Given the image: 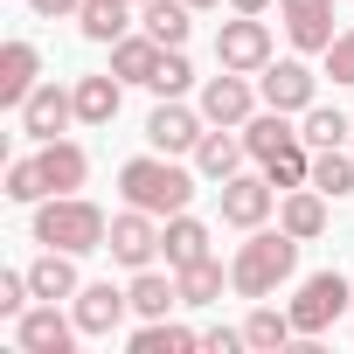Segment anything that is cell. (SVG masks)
<instances>
[{"mask_svg":"<svg viewBox=\"0 0 354 354\" xmlns=\"http://www.w3.org/2000/svg\"><path fill=\"white\" fill-rule=\"evenodd\" d=\"M188 84H195V63H188V56H181V49H167V56H160V70H153V84H146V91H153V97H181V91H188Z\"/></svg>","mask_w":354,"mask_h":354,"instance_id":"d6a6232c","label":"cell"},{"mask_svg":"<svg viewBox=\"0 0 354 354\" xmlns=\"http://www.w3.org/2000/svg\"><path fill=\"white\" fill-rule=\"evenodd\" d=\"M125 292H132V313H139V319H167L174 306H181V278H167V271H153V264L132 271Z\"/></svg>","mask_w":354,"mask_h":354,"instance_id":"44dd1931","label":"cell"},{"mask_svg":"<svg viewBox=\"0 0 354 354\" xmlns=\"http://www.w3.org/2000/svg\"><path fill=\"white\" fill-rule=\"evenodd\" d=\"M202 347H209V354H236V347H250V340H243V326H209Z\"/></svg>","mask_w":354,"mask_h":354,"instance_id":"d590c367","label":"cell"},{"mask_svg":"<svg viewBox=\"0 0 354 354\" xmlns=\"http://www.w3.org/2000/svg\"><path fill=\"white\" fill-rule=\"evenodd\" d=\"M77 333H84V326H77V313L63 319V313H56V299H42V306H28V313L15 319V347H21V354H70V347H77Z\"/></svg>","mask_w":354,"mask_h":354,"instance_id":"52a82bcc","label":"cell"},{"mask_svg":"<svg viewBox=\"0 0 354 354\" xmlns=\"http://www.w3.org/2000/svg\"><path fill=\"white\" fill-rule=\"evenodd\" d=\"M347 132H354V125H347V111H333V104H313L306 125H299V139H306L313 153H319V146H340Z\"/></svg>","mask_w":354,"mask_h":354,"instance_id":"1f68e13d","label":"cell"},{"mask_svg":"<svg viewBox=\"0 0 354 354\" xmlns=\"http://www.w3.org/2000/svg\"><path fill=\"white\" fill-rule=\"evenodd\" d=\"M35 167H42V188H49V195H77V188L91 181V153H84L77 139H42Z\"/></svg>","mask_w":354,"mask_h":354,"instance_id":"5bb4252c","label":"cell"},{"mask_svg":"<svg viewBox=\"0 0 354 354\" xmlns=\"http://www.w3.org/2000/svg\"><path fill=\"white\" fill-rule=\"evenodd\" d=\"M28 285H35V299H77V292H84L70 250H42V257L28 264Z\"/></svg>","mask_w":354,"mask_h":354,"instance_id":"603a6c76","label":"cell"},{"mask_svg":"<svg viewBox=\"0 0 354 354\" xmlns=\"http://www.w3.org/2000/svg\"><path fill=\"white\" fill-rule=\"evenodd\" d=\"M257 167L271 174V188H278V195H285V188H306V181H313V146H306V139H292V146H278V153H271V160H257Z\"/></svg>","mask_w":354,"mask_h":354,"instance_id":"f1b7e54d","label":"cell"},{"mask_svg":"<svg viewBox=\"0 0 354 354\" xmlns=\"http://www.w3.org/2000/svg\"><path fill=\"white\" fill-rule=\"evenodd\" d=\"M216 195H223V223H230V230H257V223L278 209L271 174H230V181H223Z\"/></svg>","mask_w":354,"mask_h":354,"instance_id":"30bf717a","label":"cell"},{"mask_svg":"<svg viewBox=\"0 0 354 354\" xmlns=\"http://www.w3.org/2000/svg\"><path fill=\"white\" fill-rule=\"evenodd\" d=\"M132 8H146V0H132Z\"/></svg>","mask_w":354,"mask_h":354,"instance_id":"ab89813d","label":"cell"},{"mask_svg":"<svg viewBox=\"0 0 354 354\" xmlns=\"http://www.w3.org/2000/svg\"><path fill=\"white\" fill-rule=\"evenodd\" d=\"M35 84H42V49L15 35L8 49H0V104H8V111H21Z\"/></svg>","mask_w":354,"mask_h":354,"instance_id":"9a60e30c","label":"cell"},{"mask_svg":"<svg viewBox=\"0 0 354 354\" xmlns=\"http://www.w3.org/2000/svg\"><path fill=\"white\" fill-rule=\"evenodd\" d=\"M132 15H139L132 0H84V8H77V28H84V42H104V49H111V42L132 28Z\"/></svg>","mask_w":354,"mask_h":354,"instance_id":"cb8c5ba5","label":"cell"},{"mask_svg":"<svg viewBox=\"0 0 354 354\" xmlns=\"http://www.w3.org/2000/svg\"><path fill=\"white\" fill-rule=\"evenodd\" d=\"M236 132H243L250 160H271L278 146H292V139H299V132H292V111H271V104H264V111H257L250 125H236Z\"/></svg>","mask_w":354,"mask_h":354,"instance_id":"4316f807","label":"cell"},{"mask_svg":"<svg viewBox=\"0 0 354 354\" xmlns=\"http://www.w3.org/2000/svg\"><path fill=\"white\" fill-rule=\"evenodd\" d=\"M202 132H209V118H202V111H188L181 97H160V104H153V118H146V146H153V153H195V146H202Z\"/></svg>","mask_w":354,"mask_h":354,"instance_id":"ba28073f","label":"cell"},{"mask_svg":"<svg viewBox=\"0 0 354 354\" xmlns=\"http://www.w3.org/2000/svg\"><path fill=\"white\" fill-rule=\"evenodd\" d=\"M209 243H216V236H209V223H195L188 209L160 223V257H167V271H181V264H202V257H216Z\"/></svg>","mask_w":354,"mask_h":354,"instance_id":"ac0fdd59","label":"cell"},{"mask_svg":"<svg viewBox=\"0 0 354 354\" xmlns=\"http://www.w3.org/2000/svg\"><path fill=\"white\" fill-rule=\"evenodd\" d=\"M160 56H167V42H153V35H118V42H111V77H125V84H153Z\"/></svg>","mask_w":354,"mask_h":354,"instance_id":"7402d4cb","label":"cell"},{"mask_svg":"<svg viewBox=\"0 0 354 354\" xmlns=\"http://www.w3.org/2000/svg\"><path fill=\"white\" fill-rule=\"evenodd\" d=\"M243 160H250V146H243V132L236 125H216V132H202V146H195V174L202 181H230V174H243Z\"/></svg>","mask_w":354,"mask_h":354,"instance_id":"2e32d148","label":"cell"},{"mask_svg":"<svg viewBox=\"0 0 354 354\" xmlns=\"http://www.w3.org/2000/svg\"><path fill=\"white\" fill-rule=\"evenodd\" d=\"M278 230H292L299 243H313L319 230H326V195L306 181V188H285V202H278Z\"/></svg>","mask_w":354,"mask_h":354,"instance_id":"ffe728a7","label":"cell"},{"mask_svg":"<svg viewBox=\"0 0 354 354\" xmlns=\"http://www.w3.org/2000/svg\"><path fill=\"white\" fill-rule=\"evenodd\" d=\"M139 21H146V35H153V42L181 49V42H188V21H195V8H188V0H146V8H139Z\"/></svg>","mask_w":354,"mask_h":354,"instance_id":"484cf974","label":"cell"},{"mask_svg":"<svg viewBox=\"0 0 354 354\" xmlns=\"http://www.w3.org/2000/svg\"><path fill=\"white\" fill-rule=\"evenodd\" d=\"M104 250H111L125 271H146V264L160 257V216H146V209H125V216H111V236H104Z\"/></svg>","mask_w":354,"mask_h":354,"instance_id":"4fadbf2b","label":"cell"},{"mask_svg":"<svg viewBox=\"0 0 354 354\" xmlns=\"http://www.w3.org/2000/svg\"><path fill=\"white\" fill-rule=\"evenodd\" d=\"M292 271H299V236L257 223L250 243H236V257H230V292H236V299H271Z\"/></svg>","mask_w":354,"mask_h":354,"instance_id":"7a4b0ae2","label":"cell"},{"mask_svg":"<svg viewBox=\"0 0 354 354\" xmlns=\"http://www.w3.org/2000/svg\"><path fill=\"white\" fill-rule=\"evenodd\" d=\"M8 202H49V188H42V167H35V153H28V160H8Z\"/></svg>","mask_w":354,"mask_h":354,"instance_id":"836d02e7","label":"cell"},{"mask_svg":"<svg viewBox=\"0 0 354 354\" xmlns=\"http://www.w3.org/2000/svg\"><path fill=\"white\" fill-rule=\"evenodd\" d=\"M292 326H299V340H319L340 313H354V285L340 278V271H313V278H299V292H292Z\"/></svg>","mask_w":354,"mask_h":354,"instance_id":"277c9868","label":"cell"},{"mask_svg":"<svg viewBox=\"0 0 354 354\" xmlns=\"http://www.w3.org/2000/svg\"><path fill=\"white\" fill-rule=\"evenodd\" d=\"M257 97H264L271 111H313L319 77L306 70V56H285V63H264V70H257Z\"/></svg>","mask_w":354,"mask_h":354,"instance_id":"8992f818","label":"cell"},{"mask_svg":"<svg viewBox=\"0 0 354 354\" xmlns=\"http://www.w3.org/2000/svg\"><path fill=\"white\" fill-rule=\"evenodd\" d=\"M118 195H125V209H146V216L167 223V216H181L195 202V174L174 153H139V160L118 167Z\"/></svg>","mask_w":354,"mask_h":354,"instance_id":"6da1fadb","label":"cell"},{"mask_svg":"<svg viewBox=\"0 0 354 354\" xmlns=\"http://www.w3.org/2000/svg\"><path fill=\"white\" fill-rule=\"evenodd\" d=\"M195 347H202V333L181 326V319H146L132 333V354H195Z\"/></svg>","mask_w":354,"mask_h":354,"instance_id":"d4e9b609","label":"cell"},{"mask_svg":"<svg viewBox=\"0 0 354 354\" xmlns=\"http://www.w3.org/2000/svg\"><path fill=\"white\" fill-rule=\"evenodd\" d=\"M292 333H299V326H292V313H278V306H264V299H257V313L243 319V340H250L257 354H278V347H292Z\"/></svg>","mask_w":354,"mask_h":354,"instance_id":"83f0119b","label":"cell"},{"mask_svg":"<svg viewBox=\"0 0 354 354\" xmlns=\"http://www.w3.org/2000/svg\"><path fill=\"white\" fill-rule=\"evenodd\" d=\"M104 236H111V216H104L97 202H84V195H49V202H35V243H42V250L84 257V250H104Z\"/></svg>","mask_w":354,"mask_h":354,"instance_id":"3957f363","label":"cell"},{"mask_svg":"<svg viewBox=\"0 0 354 354\" xmlns=\"http://www.w3.org/2000/svg\"><path fill=\"white\" fill-rule=\"evenodd\" d=\"M70 313H77L84 333H118V319L132 313V292H118V285L104 278V285H84V292L70 299Z\"/></svg>","mask_w":354,"mask_h":354,"instance_id":"e0dca14e","label":"cell"},{"mask_svg":"<svg viewBox=\"0 0 354 354\" xmlns=\"http://www.w3.org/2000/svg\"><path fill=\"white\" fill-rule=\"evenodd\" d=\"M264 63H271V28H264L257 15H236V21L216 28V70H243V77H257Z\"/></svg>","mask_w":354,"mask_h":354,"instance_id":"5b68a950","label":"cell"},{"mask_svg":"<svg viewBox=\"0 0 354 354\" xmlns=\"http://www.w3.org/2000/svg\"><path fill=\"white\" fill-rule=\"evenodd\" d=\"M326 77H333V84H354V28L333 35V49H326Z\"/></svg>","mask_w":354,"mask_h":354,"instance_id":"e575fe53","label":"cell"},{"mask_svg":"<svg viewBox=\"0 0 354 354\" xmlns=\"http://www.w3.org/2000/svg\"><path fill=\"white\" fill-rule=\"evenodd\" d=\"M313 188H319V195H333V202H340V195H354V153L319 146V153H313Z\"/></svg>","mask_w":354,"mask_h":354,"instance_id":"4dcf8cb0","label":"cell"},{"mask_svg":"<svg viewBox=\"0 0 354 354\" xmlns=\"http://www.w3.org/2000/svg\"><path fill=\"white\" fill-rule=\"evenodd\" d=\"M125 104V77L97 70V77H77V125H111Z\"/></svg>","mask_w":354,"mask_h":354,"instance_id":"d6986e66","label":"cell"},{"mask_svg":"<svg viewBox=\"0 0 354 354\" xmlns=\"http://www.w3.org/2000/svg\"><path fill=\"white\" fill-rule=\"evenodd\" d=\"M174 278H181V306H216V299H223V285H230V271H223L216 257H202V264H181Z\"/></svg>","mask_w":354,"mask_h":354,"instance_id":"f546056e","label":"cell"},{"mask_svg":"<svg viewBox=\"0 0 354 354\" xmlns=\"http://www.w3.org/2000/svg\"><path fill=\"white\" fill-rule=\"evenodd\" d=\"M230 8H236V15H264V8H271V0H230Z\"/></svg>","mask_w":354,"mask_h":354,"instance_id":"74e56055","label":"cell"},{"mask_svg":"<svg viewBox=\"0 0 354 354\" xmlns=\"http://www.w3.org/2000/svg\"><path fill=\"white\" fill-rule=\"evenodd\" d=\"M278 21H285V35H292V49L299 56H326L333 49V0H278Z\"/></svg>","mask_w":354,"mask_h":354,"instance_id":"9c48e42d","label":"cell"},{"mask_svg":"<svg viewBox=\"0 0 354 354\" xmlns=\"http://www.w3.org/2000/svg\"><path fill=\"white\" fill-rule=\"evenodd\" d=\"M28 8H35L42 21H77V8H84V0H28Z\"/></svg>","mask_w":354,"mask_h":354,"instance_id":"8d00e7d4","label":"cell"},{"mask_svg":"<svg viewBox=\"0 0 354 354\" xmlns=\"http://www.w3.org/2000/svg\"><path fill=\"white\" fill-rule=\"evenodd\" d=\"M209 125H250L257 118V91H250V77L243 70H223V77H209L202 84V104H195Z\"/></svg>","mask_w":354,"mask_h":354,"instance_id":"8fae6325","label":"cell"},{"mask_svg":"<svg viewBox=\"0 0 354 354\" xmlns=\"http://www.w3.org/2000/svg\"><path fill=\"white\" fill-rule=\"evenodd\" d=\"M77 125V84L63 91V84H35L28 91V104H21V132L28 139H63Z\"/></svg>","mask_w":354,"mask_h":354,"instance_id":"7c38bea8","label":"cell"},{"mask_svg":"<svg viewBox=\"0 0 354 354\" xmlns=\"http://www.w3.org/2000/svg\"><path fill=\"white\" fill-rule=\"evenodd\" d=\"M188 8H195V15H202V8H223V0H188Z\"/></svg>","mask_w":354,"mask_h":354,"instance_id":"f35d334b","label":"cell"}]
</instances>
